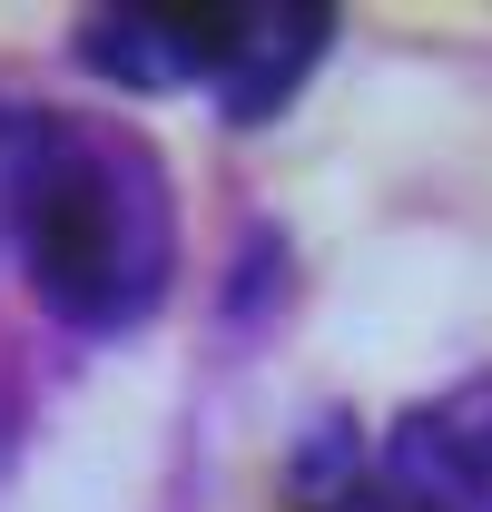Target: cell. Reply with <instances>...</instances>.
<instances>
[{
    "instance_id": "obj_3",
    "label": "cell",
    "mask_w": 492,
    "mask_h": 512,
    "mask_svg": "<svg viewBox=\"0 0 492 512\" xmlns=\"http://www.w3.org/2000/svg\"><path fill=\"white\" fill-rule=\"evenodd\" d=\"M217 60H227V0H119L79 20V69L128 99L217 89Z\"/></svg>"
},
{
    "instance_id": "obj_4",
    "label": "cell",
    "mask_w": 492,
    "mask_h": 512,
    "mask_svg": "<svg viewBox=\"0 0 492 512\" xmlns=\"http://www.w3.org/2000/svg\"><path fill=\"white\" fill-rule=\"evenodd\" d=\"M325 40H335V10L325 0H227V60H217L207 99L237 128H266L315 79Z\"/></svg>"
},
{
    "instance_id": "obj_5",
    "label": "cell",
    "mask_w": 492,
    "mask_h": 512,
    "mask_svg": "<svg viewBox=\"0 0 492 512\" xmlns=\"http://www.w3.org/2000/svg\"><path fill=\"white\" fill-rule=\"evenodd\" d=\"M30 128H40V109L0 99V247H10V207H20V168H30Z\"/></svg>"
},
{
    "instance_id": "obj_1",
    "label": "cell",
    "mask_w": 492,
    "mask_h": 512,
    "mask_svg": "<svg viewBox=\"0 0 492 512\" xmlns=\"http://www.w3.org/2000/svg\"><path fill=\"white\" fill-rule=\"evenodd\" d=\"M10 247H20L30 296L69 335L148 325L168 276H178V207H168L158 148L119 119L40 109L30 168H20V207H10Z\"/></svg>"
},
{
    "instance_id": "obj_2",
    "label": "cell",
    "mask_w": 492,
    "mask_h": 512,
    "mask_svg": "<svg viewBox=\"0 0 492 512\" xmlns=\"http://www.w3.org/2000/svg\"><path fill=\"white\" fill-rule=\"evenodd\" d=\"M374 503L384 512H492V375L443 384L374 434Z\"/></svg>"
}]
</instances>
